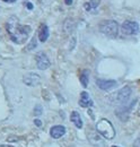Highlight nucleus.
I'll use <instances>...</instances> for the list:
<instances>
[{
	"mask_svg": "<svg viewBox=\"0 0 140 147\" xmlns=\"http://www.w3.org/2000/svg\"><path fill=\"white\" fill-rule=\"evenodd\" d=\"M0 147H14V146H10V145H0Z\"/></svg>",
	"mask_w": 140,
	"mask_h": 147,
	"instance_id": "24",
	"label": "nucleus"
},
{
	"mask_svg": "<svg viewBox=\"0 0 140 147\" xmlns=\"http://www.w3.org/2000/svg\"><path fill=\"white\" fill-rule=\"evenodd\" d=\"M37 47V40H36V37H33L32 40H31V42H30V44L27 45V50L28 51H31V50H33Z\"/></svg>",
	"mask_w": 140,
	"mask_h": 147,
	"instance_id": "17",
	"label": "nucleus"
},
{
	"mask_svg": "<svg viewBox=\"0 0 140 147\" xmlns=\"http://www.w3.org/2000/svg\"><path fill=\"white\" fill-rule=\"evenodd\" d=\"M131 94H132L131 87H130V86H124V87H122L119 92L115 94L114 100H115L119 104H124V103H127V102L129 101Z\"/></svg>",
	"mask_w": 140,
	"mask_h": 147,
	"instance_id": "7",
	"label": "nucleus"
},
{
	"mask_svg": "<svg viewBox=\"0 0 140 147\" xmlns=\"http://www.w3.org/2000/svg\"><path fill=\"white\" fill-rule=\"evenodd\" d=\"M6 28L11 41L18 44L24 43L31 33V27L28 25H20L19 19L16 16H11L8 18L6 23Z\"/></svg>",
	"mask_w": 140,
	"mask_h": 147,
	"instance_id": "1",
	"label": "nucleus"
},
{
	"mask_svg": "<svg viewBox=\"0 0 140 147\" xmlns=\"http://www.w3.org/2000/svg\"><path fill=\"white\" fill-rule=\"evenodd\" d=\"M70 121H71L77 128H79V129L83 128V120H81L80 114H79L77 111H72V112H71V114H70Z\"/></svg>",
	"mask_w": 140,
	"mask_h": 147,
	"instance_id": "12",
	"label": "nucleus"
},
{
	"mask_svg": "<svg viewBox=\"0 0 140 147\" xmlns=\"http://www.w3.org/2000/svg\"><path fill=\"white\" fill-rule=\"evenodd\" d=\"M121 31L123 34L125 35H136L138 34L140 31L139 24L137 22H132V20H125L121 26Z\"/></svg>",
	"mask_w": 140,
	"mask_h": 147,
	"instance_id": "5",
	"label": "nucleus"
},
{
	"mask_svg": "<svg viewBox=\"0 0 140 147\" xmlns=\"http://www.w3.org/2000/svg\"><path fill=\"white\" fill-rule=\"evenodd\" d=\"M100 5V1L98 0H89V1H86L85 5H84V8L86 11H92L94 9H96Z\"/></svg>",
	"mask_w": 140,
	"mask_h": 147,
	"instance_id": "16",
	"label": "nucleus"
},
{
	"mask_svg": "<svg viewBox=\"0 0 140 147\" xmlns=\"http://www.w3.org/2000/svg\"><path fill=\"white\" fill-rule=\"evenodd\" d=\"M96 85L98 86V88H101L102 91H111L112 88H114L118 83L116 80L113 79H102V78H97L96 79Z\"/></svg>",
	"mask_w": 140,
	"mask_h": 147,
	"instance_id": "9",
	"label": "nucleus"
},
{
	"mask_svg": "<svg viewBox=\"0 0 140 147\" xmlns=\"http://www.w3.org/2000/svg\"><path fill=\"white\" fill-rule=\"evenodd\" d=\"M137 102V98H135L133 101L129 102V103H124V104H121V107H119L116 111H115V114L118 115V118L121 120V121H127L129 119V115H130V112L132 110L133 105L136 104Z\"/></svg>",
	"mask_w": 140,
	"mask_h": 147,
	"instance_id": "4",
	"label": "nucleus"
},
{
	"mask_svg": "<svg viewBox=\"0 0 140 147\" xmlns=\"http://www.w3.org/2000/svg\"><path fill=\"white\" fill-rule=\"evenodd\" d=\"M42 112H43V109H42V107L41 105H36L34 108V114L36 117H38V115H41L42 114Z\"/></svg>",
	"mask_w": 140,
	"mask_h": 147,
	"instance_id": "18",
	"label": "nucleus"
},
{
	"mask_svg": "<svg viewBox=\"0 0 140 147\" xmlns=\"http://www.w3.org/2000/svg\"><path fill=\"white\" fill-rule=\"evenodd\" d=\"M112 147H118V146H112Z\"/></svg>",
	"mask_w": 140,
	"mask_h": 147,
	"instance_id": "26",
	"label": "nucleus"
},
{
	"mask_svg": "<svg viewBox=\"0 0 140 147\" xmlns=\"http://www.w3.org/2000/svg\"><path fill=\"white\" fill-rule=\"evenodd\" d=\"M2 1H6V2H15L16 0H2Z\"/></svg>",
	"mask_w": 140,
	"mask_h": 147,
	"instance_id": "23",
	"label": "nucleus"
},
{
	"mask_svg": "<svg viewBox=\"0 0 140 147\" xmlns=\"http://www.w3.org/2000/svg\"><path fill=\"white\" fill-rule=\"evenodd\" d=\"M98 28L101 33L112 38L118 36V33H119V24L113 19H107V20L101 22Z\"/></svg>",
	"mask_w": 140,
	"mask_h": 147,
	"instance_id": "2",
	"label": "nucleus"
},
{
	"mask_svg": "<svg viewBox=\"0 0 140 147\" xmlns=\"http://www.w3.org/2000/svg\"><path fill=\"white\" fill-rule=\"evenodd\" d=\"M65 2H66L67 5H71V3H72V0H65Z\"/></svg>",
	"mask_w": 140,
	"mask_h": 147,
	"instance_id": "22",
	"label": "nucleus"
},
{
	"mask_svg": "<svg viewBox=\"0 0 140 147\" xmlns=\"http://www.w3.org/2000/svg\"><path fill=\"white\" fill-rule=\"evenodd\" d=\"M65 134H66V128L63 126H54V127L50 129V135L54 139L61 138Z\"/></svg>",
	"mask_w": 140,
	"mask_h": 147,
	"instance_id": "11",
	"label": "nucleus"
},
{
	"mask_svg": "<svg viewBox=\"0 0 140 147\" xmlns=\"http://www.w3.org/2000/svg\"><path fill=\"white\" fill-rule=\"evenodd\" d=\"M34 123L36 127H41V126H42V122H41V120H38V119H35Z\"/></svg>",
	"mask_w": 140,
	"mask_h": 147,
	"instance_id": "20",
	"label": "nucleus"
},
{
	"mask_svg": "<svg viewBox=\"0 0 140 147\" xmlns=\"http://www.w3.org/2000/svg\"><path fill=\"white\" fill-rule=\"evenodd\" d=\"M23 82L25 83V85L31 86V87L37 86V85L41 83V76H40L38 74L28 73L23 77Z\"/></svg>",
	"mask_w": 140,
	"mask_h": 147,
	"instance_id": "8",
	"label": "nucleus"
},
{
	"mask_svg": "<svg viewBox=\"0 0 140 147\" xmlns=\"http://www.w3.org/2000/svg\"><path fill=\"white\" fill-rule=\"evenodd\" d=\"M38 38L41 42H45L48 38H49V27L46 24H43L41 26V30H40V33H38Z\"/></svg>",
	"mask_w": 140,
	"mask_h": 147,
	"instance_id": "13",
	"label": "nucleus"
},
{
	"mask_svg": "<svg viewBox=\"0 0 140 147\" xmlns=\"http://www.w3.org/2000/svg\"><path fill=\"white\" fill-rule=\"evenodd\" d=\"M138 114H139V117H140V108H139V110H138Z\"/></svg>",
	"mask_w": 140,
	"mask_h": 147,
	"instance_id": "25",
	"label": "nucleus"
},
{
	"mask_svg": "<svg viewBox=\"0 0 140 147\" xmlns=\"http://www.w3.org/2000/svg\"><path fill=\"white\" fill-rule=\"evenodd\" d=\"M26 7H27L28 9H32V8H33V5H32L31 2H26Z\"/></svg>",
	"mask_w": 140,
	"mask_h": 147,
	"instance_id": "21",
	"label": "nucleus"
},
{
	"mask_svg": "<svg viewBox=\"0 0 140 147\" xmlns=\"http://www.w3.org/2000/svg\"><path fill=\"white\" fill-rule=\"evenodd\" d=\"M96 130L101 136H103L106 139H113L115 137V129L113 125L106 119H101L96 123Z\"/></svg>",
	"mask_w": 140,
	"mask_h": 147,
	"instance_id": "3",
	"label": "nucleus"
},
{
	"mask_svg": "<svg viewBox=\"0 0 140 147\" xmlns=\"http://www.w3.org/2000/svg\"><path fill=\"white\" fill-rule=\"evenodd\" d=\"M75 27H76V24H75V22H73L72 18H67L65 20V23H63V31L67 34L71 33L75 30Z\"/></svg>",
	"mask_w": 140,
	"mask_h": 147,
	"instance_id": "14",
	"label": "nucleus"
},
{
	"mask_svg": "<svg viewBox=\"0 0 140 147\" xmlns=\"http://www.w3.org/2000/svg\"><path fill=\"white\" fill-rule=\"evenodd\" d=\"M133 147H140V137L135 140V143H133Z\"/></svg>",
	"mask_w": 140,
	"mask_h": 147,
	"instance_id": "19",
	"label": "nucleus"
},
{
	"mask_svg": "<svg viewBox=\"0 0 140 147\" xmlns=\"http://www.w3.org/2000/svg\"><path fill=\"white\" fill-rule=\"evenodd\" d=\"M79 80H80V84L83 85V87H87L88 82H89V71H88L87 69H84L81 71L80 77H79Z\"/></svg>",
	"mask_w": 140,
	"mask_h": 147,
	"instance_id": "15",
	"label": "nucleus"
},
{
	"mask_svg": "<svg viewBox=\"0 0 140 147\" xmlns=\"http://www.w3.org/2000/svg\"><path fill=\"white\" fill-rule=\"evenodd\" d=\"M35 61H36V66L40 70H45L48 69L50 66H51V62H50V59L49 57L46 55L45 52H37L35 55Z\"/></svg>",
	"mask_w": 140,
	"mask_h": 147,
	"instance_id": "6",
	"label": "nucleus"
},
{
	"mask_svg": "<svg viewBox=\"0 0 140 147\" xmlns=\"http://www.w3.org/2000/svg\"><path fill=\"white\" fill-rule=\"evenodd\" d=\"M93 104H94V102L90 98V96H89V94L87 92L84 91V92L80 93V98H79V105L80 107H83V108H90V107H93Z\"/></svg>",
	"mask_w": 140,
	"mask_h": 147,
	"instance_id": "10",
	"label": "nucleus"
}]
</instances>
